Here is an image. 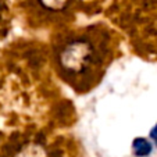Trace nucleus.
Here are the masks:
<instances>
[{"mask_svg": "<svg viewBox=\"0 0 157 157\" xmlns=\"http://www.w3.org/2000/svg\"><path fill=\"white\" fill-rule=\"evenodd\" d=\"M95 57V49L86 39H74L60 52L59 61L63 70L70 74H81L89 68Z\"/></svg>", "mask_w": 157, "mask_h": 157, "instance_id": "f257e3e1", "label": "nucleus"}, {"mask_svg": "<svg viewBox=\"0 0 157 157\" xmlns=\"http://www.w3.org/2000/svg\"><path fill=\"white\" fill-rule=\"evenodd\" d=\"M14 157H49V153L40 143L31 142L22 146Z\"/></svg>", "mask_w": 157, "mask_h": 157, "instance_id": "f03ea898", "label": "nucleus"}, {"mask_svg": "<svg viewBox=\"0 0 157 157\" xmlns=\"http://www.w3.org/2000/svg\"><path fill=\"white\" fill-rule=\"evenodd\" d=\"M151 150H153V146H151V143L149 142L147 139H145V138H136V139H133L132 151L136 157L149 156V154L151 153Z\"/></svg>", "mask_w": 157, "mask_h": 157, "instance_id": "7ed1b4c3", "label": "nucleus"}, {"mask_svg": "<svg viewBox=\"0 0 157 157\" xmlns=\"http://www.w3.org/2000/svg\"><path fill=\"white\" fill-rule=\"evenodd\" d=\"M39 2L44 9L50 10V11H60L67 7L70 0H39Z\"/></svg>", "mask_w": 157, "mask_h": 157, "instance_id": "20e7f679", "label": "nucleus"}, {"mask_svg": "<svg viewBox=\"0 0 157 157\" xmlns=\"http://www.w3.org/2000/svg\"><path fill=\"white\" fill-rule=\"evenodd\" d=\"M150 138L154 142V145H157V124L153 127V129L150 131Z\"/></svg>", "mask_w": 157, "mask_h": 157, "instance_id": "39448f33", "label": "nucleus"}, {"mask_svg": "<svg viewBox=\"0 0 157 157\" xmlns=\"http://www.w3.org/2000/svg\"><path fill=\"white\" fill-rule=\"evenodd\" d=\"M0 2H2V0H0Z\"/></svg>", "mask_w": 157, "mask_h": 157, "instance_id": "423d86ee", "label": "nucleus"}]
</instances>
